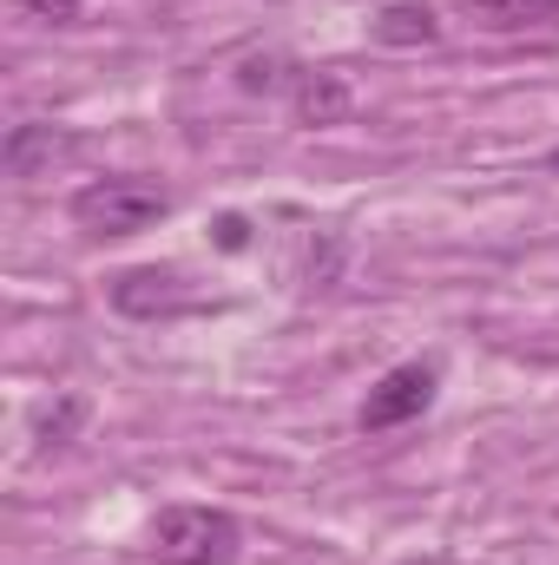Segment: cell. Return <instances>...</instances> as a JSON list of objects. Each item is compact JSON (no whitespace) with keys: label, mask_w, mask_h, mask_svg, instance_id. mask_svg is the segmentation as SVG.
Here are the masks:
<instances>
[{"label":"cell","mask_w":559,"mask_h":565,"mask_svg":"<svg viewBox=\"0 0 559 565\" xmlns=\"http://www.w3.org/2000/svg\"><path fill=\"white\" fill-rule=\"evenodd\" d=\"M481 33H559V0H454Z\"/></svg>","instance_id":"7"},{"label":"cell","mask_w":559,"mask_h":565,"mask_svg":"<svg viewBox=\"0 0 559 565\" xmlns=\"http://www.w3.org/2000/svg\"><path fill=\"white\" fill-rule=\"evenodd\" d=\"M277 53H264V60H257V53H251V60H244V66H238V86H244V93H271V86H277Z\"/></svg>","instance_id":"11"},{"label":"cell","mask_w":559,"mask_h":565,"mask_svg":"<svg viewBox=\"0 0 559 565\" xmlns=\"http://www.w3.org/2000/svg\"><path fill=\"white\" fill-rule=\"evenodd\" d=\"M20 13L40 20V26H73L80 20V0H20Z\"/></svg>","instance_id":"10"},{"label":"cell","mask_w":559,"mask_h":565,"mask_svg":"<svg viewBox=\"0 0 559 565\" xmlns=\"http://www.w3.org/2000/svg\"><path fill=\"white\" fill-rule=\"evenodd\" d=\"M289 106H296V126H309V132H329V126H342V119L356 113V93H349V79H342V73L316 66V73H296V93H289Z\"/></svg>","instance_id":"6"},{"label":"cell","mask_w":559,"mask_h":565,"mask_svg":"<svg viewBox=\"0 0 559 565\" xmlns=\"http://www.w3.org/2000/svg\"><path fill=\"white\" fill-rule=\"evenodd\" d=\"M369 33H376L382 46H434V40H441V20H434V7H421V0H389V7L369 20Z\"/></svg>","instance_id":"8"},{"label":"cell","mask_w":559,"mask_h":565,"mask_svg":"<svg viewBox=\"0 0 559 565\" xmlns=\"http://www.w3.org/2000/svg\"><path fill=\"white\" fill-rule=\"evenodd\" d=\"M251 244V224L244 217H218V250H244Z\"/></svg>","instance_id":"12"},{"label":"cell","mask_w":559,"mask_h":565,"mask_svg":"<svg viewBox=\"0 0 559 565\" xmlns=\"http://www.w3.org/2000/svg\"><path fill=\"white\" fill-rule=\"evenodd\" d=\"M73 139L60 132V126H46V119H20V126H7V139H0V171L7 178H40V171H53V158H66Z\"/></svg>","instance_id":"5"},{"label":"cell","mask_w":559,"mask_h":565,"mask_svg":"<svg viewBox=\"0 0 559 565\" xmlns=\"http://www.w3.org/2000/svg\"><path fill=\"white\" fill-rule=\"evenodd\" d=\"M106 302L119 316H133V322H165V316L198 309V289L184 282L178 264H133V270H119L106 282Z\"/></svg>","instance_id":"4"},{"label":"cell","mask_w":559,"mask_h":565,"mask_svg":"<svg viewBox=\"0 0 559 565\" xmlns=\"http://www.w3.org/2000/svg\"><path fill=\"white\" fill-rule=\"evenodd\" d=\"M66 217L86 237H139L158 217H171V191L158 178H139V171H106V178H86L73 191Z\"/></svg>","instance_id":"1"},{"label":"cell","mask_w":559,"mask_h":565,"mask_svg":"<svg viewBox=\"0 0 559 565\" xmlns=\"http://www.w3.org/2000/svg\"><path fill=\"white\" fill-rule=\"evenodd\" d=\"M434 388H441V362H395L356 408L362 434H389V427H409L434 408Z\"/></svg>","instance_id":"3"},{"label":"cell","mask_w":559,"mask_h":565,"mask_svg":"<svg viewBox=\"0 0 559 565\" xmlns=\"http://www.w3.org/2000/svg\"><path fill=\"white\" fill-rule=\"evenodd\" d=\"M238 513L224 507H158L145 526V559L151 565H231L238 559Z\"/></svg>","instance_id":"2"},{"label":"cell","mask_w":559,"mask_h":565,"mask_svg":"<svg viewBox=\"0 0 559 565\" xmlns=\"http://www.w3.org/2000/svg\"><path fill=\"white\" fill-rule=\"evenodd\" d=\"M409 565H447V559H434V553H428V559H409Z\"/></svg>","instance_id":"13"},{"label":"cell","mask_w":559,"mask_h":565,"mask_svg":"<svg viewBox=\"0 0 559 565\" xmlns=\"http://www.w3.org/2000/svg\"><path fill=\"white\" fill-rule=\"evenodd\" d=\"M80 422H86V402L80 395H60L53 408H40V427L33 434H40V447H66L80 434Z\"/></svg>","instance_id":"9"}]
</instances>
